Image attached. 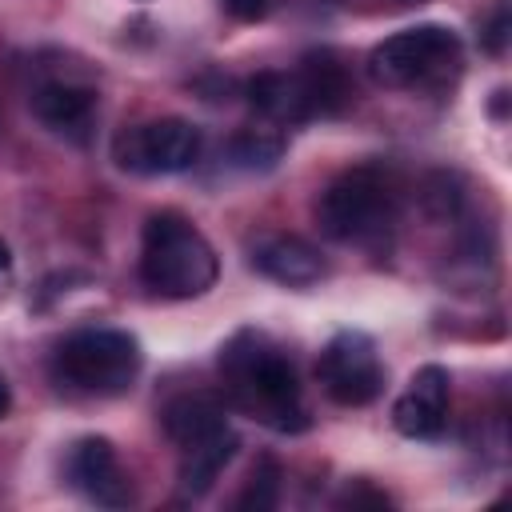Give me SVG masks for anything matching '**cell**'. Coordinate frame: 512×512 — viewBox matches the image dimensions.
Masks as SVG:
<instances>
[{
    "mask_svg": "<svg viewBox=\"0 0 512 512\" xmlns=\"http://www.w3.org/2000/svg\"><path fill=\"white\" fill-rule=\"evenodd\" d=\"M220 380L224 396L236 412L248 420L272 428V432H304L312 424L300 376L292 368V356L260 328H240L220 348Z\"/></svg>",
    "mask_w": 512,
    "mask_h": 512,
    "instance_id": "obj_1",
    "label": "cell"
},
{
    "mask_svg": "<svg viewBox=\"0 0 512 512\" xmlns=\"http://www.w3.org/2000/svg\"><path fill=\"white\" fill-rule=\"evenodd\" d=\"M400 216V184L384 164L344 168L316 196V224L336 244L380 248Z\"/></svg>",
    "mask_w": 512,
    "mask_h": 512,
    "instance_id": "obj_2",
    "label": "cell"
},
{
    "mask_svg": "<svg viewBox=\"0 0 512 512\" xmlns=\"http://www.w3.org/2000/svg\"><path fill=\"white\" fill-rule=\"evenodd\" d=\"M216 276H220L216 248L188 216L164 208L144 220L140 280L148 292L168 300H196L216 284Z\"/></svg>",
    "mask_w": 512,
    "mask_h": 512,
    "instance_id": "obj_3",
    "label": "cell"
},
{
    "mask_svg": "<svg viewBox=\"0 0 512 512\" xmlns=\"http://www.w3.org/2000/svg\"><path fill=\"white\" fill-rule=\"evenodd\" d=\"M160 428L180 448L176 480H180V492L188 500H200L240 448V436L228 424V408L212 392L172 396L160 412Z\"/></svg>",
    "mask_w": 512,
    "mask_h": 512,
    "instance_id": "obj_4",
    "label": "cell"
},
{
    "mask_svg": "<svg viewBox=\"0 0 512 512\" xmlns=\"http://www.w3.org/2000/svg\"><path fill=\"white\" fill-rule=\"evenodd\" d=\"M464 48L460 36L444 24H416L404 32H392L368 52V76L380 88L400 92H448L460 80Z\"/></svg>",
    "mask_w": 512,
    "mask_h": 512,
    "instance_id": "obj_5",
    "label": "cell"
},
{
    "mask_svg": "<svg viewBox=\"0 0 512 512\" xmlns=\"http://www.w3.org/2000/svg\"><path fill=\"white\" fill-rule=\"evenodd\" d=\"M140 340L124 328H76L52 352V380L72 396H124L140 376Z\"/></svg>",
    "mask_w": 512,
    "mask_h": 512,
    "instance_id": "obj_6",
    "label": "cell"
},
{
    "mask_svg": "<svg viewBox=\"0 0 512 512\" xmlns=\"http://www.w3.org/2000/svg\"><path fill=\"white\" fill-rule=\"evenodd\" d=\"M200 144H204V136L192 120L156 116V120L116 132L112 160L136 176H172V172H188L200 160Z\"/></svg>",
    "mask_w": 512,
    "mask_h": 512,
    "instance_id": "obj_7",
    "label": "cell"
},
{
    "mask_svg": "<svg viewBox=\"0 0 512 512\" xmlns=\"http://www.w3.org/2000/svg\"><path fill=\"white\" fill-rule=\"evenodd\" d=\"M316 380H320L324 396L340 408L372 404L384 392V364H380L372 336L356 332V328L336 332L316 360Z\"/></svg>",
    "mask_w": 512,
    "mask_h": 512,
    "instance_id": "obj_8",
    "label": "cell"
},
{
    "mask_svg": "<svg viewBox=\"0 0 512 512\" xmlns=\"http://www.w3.org/2000/svg\"><path fill=\"white\" fill-rule=\"evenodd\" d=\"M64 472H68V484H72L84 500H92V504H100V508H128V504L136 500L132 476L124 472V464H120L112 440H104V436H84V440H76V444L68 448Z\"/></svg>",
    "mask_w": 512,
    "mask_h": 512,
    "instance_id": "obj_9",
    "label": "cell"
},
{
    "mask_svg": "<svg viewBox=\"0 0 512 512\" xmlns=\"http://www.w3.org/2000/svg\"><path fill=\"white\" fill-rule=\"evenodd\" d=\"M448 392H452L448 368H440V364L416 368V376L392 404L396 432L408 440H436L448 424Z\"/></svg>",
    "mask_w": 512,
    "mask_h": 512,
    "instance_id": "obj_10",
    "label": "cell"
},
{
    "mask_svg": "<svg viewBox=\"0 0 512 512\" xmlns=\"http://www.w3.org/2000/svg\"><path fill=\"white\" fill-rule=\"evenodd\" d=\"M248 264L272 280V284H284V288H312L328 276V264L320 256L316 244H308L304 236H292V232H264L248 244Z\"/></svg>",
    "mask_w": 512,
    "mask_h": 512,
    "instance_id": "obj_11",
    "label": "cell"
},
{
    "mask_svg": "<svg viewBox=\"0 0 512 512\" xmlns=\"http://www.w3.org/2000/svg\"><path fill=\"white\" fill-rule=\"evenodd\" d=\"M296 76H300V84H304L312 120H320V116H340V112H348L352 100H356V80H352L344 56L332 52V48H312V52H304Z\"/></svg>",
    "mask_w": 512,
    "mask_h": 512,
    "instance_id": "obj_12",
    "label": "cell"
},
{
    "mask_svg": "<svg viewBox=\"0 0 512 512\" xmlns=\"http://www.w3.org/2000/svg\"><path fill=\"white\" fill-rule=\"evenodd\" d=\"M244 96L252 104V112L272 124V128H296V124H308L312 112H308V96H304V84L292 72H280V68H268V72H256L248 84H244Z\"/></svg>",
    "mask_w": 512,
    "mask_h": 512,
    "instance_id": "obj_13",
    "label": "cell"
},
{
    "mask_svg": "<svg viewBox=\"0 0 512 512\" xmlns=\"http://www.w3.org/2000/svg\"><path fill=\"white\" fill-rule=\"evenodd\" d=\"M28 104H32V116L48 132L76 136V140H84V132L96 116V92L88 84H76V80H48L32 92Z\"/></svg>",
    "mask_w": 512,
    "mask_h": 512,
    "instance_id": "obj_14",
    "label": "cell"
},
{
    "mask_svg": "<svg viewBox=\"0 0 512 512\" xmlns=\"http://www.w3.org/2000/svg\"><path fill=\"white\" fill-rule=\"evenodd\" d=\"M228 156H232L236 168L264 172V168H272V164L284 156V136H280V128H272V124H248V128H240V132L228 140Z\"/></svg>",
    "mask_w": 512,
    "mask_h": 512,
    "instance_id": "obj_15",
    "label": "cell"
},
{
    "mask_svg": "<svg viewBox=\"0 0 512 512\" xmlns=\"http://www.w3.org/2000/svg\"><path fill=\"white\" fill-rule=\"evenodd\" d=\"M420 208L432 220H460L464 216V180L456 172H428L420 180Z\"/></svg>",
    "mask_w": 512,
    "mask_h": 512,
    "instance_id": "obj_16",
    "label": "cell"
},
{
    "mask_svg": "<svg viewBox=\"0 0 512 512\" xmlns=\"http://www.w3.org/2000/svg\"><path fill=\"white\" fill-rule=\"evenodd\" d=\"M280 480H284L280 464H276L272 456H260L256 468H252V476H248V484H244V492L236 496V508H248V512H268V508H276V500H280Z\"/></svg>",
    "mask_w": 512,
    "mask_h": 512,
    "instance_id": "obj_17",
    "label": "cell"
},
{
    "mask_svg": "<svg viewBox=\"0 0 512 512\" xmlns=\"http://www.w3.org/2000/svg\"><path fill=\"white\" fill-rule=\"evenodd\" d=\"M508 32H512L508 4H504V0H496V4H492V12L480 20V44H484V52L500 56V52L508 48Z\"/></svg>",
    "mask_w": 512,
    "mask_h": 512,
    "instance_id": "obj_18",
    "label": "cell"
},
{
    "mask_svg": "<svg viewBox=\"0 0 512 512\" xmlns=\"http://www.w3.org/2000/svg\"><path fill=\"white\" fill-rule=\"evenodd\" d=\"M340 504H352V508H356V504L384 508V504H388V496H384V492H376L368 480H348V484H344V492H340Z\"/></svg>",
    "mask_w": 512,
    "mask_h": 512,
    "instance_id": "obj_19",
    "label": "cell"
},
{
    "mask_svg": "<svg viewBox=\"0 0 512 512\" xmlns=\"http://www.w3.org/2000/svg\"><path fill=\"white\" fill-rule=\"evenodd\" d=\"M220 4H224V12H228L232 20H240V24H256V20L268 16V0H220Z\"/></svg>",
    "mask_w": 512,
    "mask_h": 512,
    "instance_id": "obj_20",
    "label": "cell"
},
{
    "mask_svg": "<svg viewBox=\"0 0 512 512\" xmlns=\"http://www.w3.org/2000/svg\"><path fill=\"white\" fill-rule=\"evenodd\" d=\"M8 280H12V248L0 240V292L8 288Z\"/></svg>",
    "mask_w": 512,
    "mask_h": 512,
    "instance_id": "obj_21",
    "label": "cell"
},
{
    "mask_svg": "<svg viewBox=\"0 0 512 512\" xmlns=\"http://www.w3.org/2000/svg\"><path fill=\"white\" fill-rule=\"evenodd\" d=\"M8 408H12V388H8V380L0 376V420L8 416Z\"/></svg>",
    "mask_w": 512,
    "mask_h": 512,
    "instance_id": "obj_22",
    "label": "cell"
}]
</instances>
